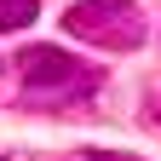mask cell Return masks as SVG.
Segmentation results:
<instances>
[{"label":"cell","mask_w":161,"mask_h":161,"mask_svg":"<svg viewBox=\"0 0 161 161\" xmlns=\"http://www.w3.org/2000/svg\"><path fill=\"white\" fill-rule=\"evenodd\" d=\"M64 29L75 40H86V46H104V52H138L150 40L132 0H75L64 12Z\"/></svg>","instance_id":"1"},{"label":"cell","mask_w":161,"mask_h":161,"mask_svg":"<svg viewBox=\"0 0 161 161\" xmlns=\"http://www.w3.org/2000/svg\"><path fill=\"white\" fill-rule=\"evenodd\" d=\"M17 75H23L29 98H80V92L98 86L92 64H80V58L64 52V46H46V40H35V46L17 52Z\"/></svg>","instance_id":"2"},{"label":"cell","mask_w":161,"mask_h":161,"mask_svg":"<svg viewBox=\"0 0 161 161\" xmlns=\"http://www.w3.org/2000/svg\"><path fill=\"white\" fill-rule=\"evenodd\" d=\"M40 17V0H0V35H12V29H29Z\"/></svg>","instance_id":"3"},{"label":"cell","mask_w":161,"mask_h":161,"mask_svg":"<svg viewBox=\"0 0 161 161\" xmlns=\"http://www.w3.org/2000/svg\"><path fill=\"white\" fill-rule=\"evenodd\" d=\"M86 161H138V155H115V150H86Z\"/></svg>","instance_id":"4"}]
</instances>
